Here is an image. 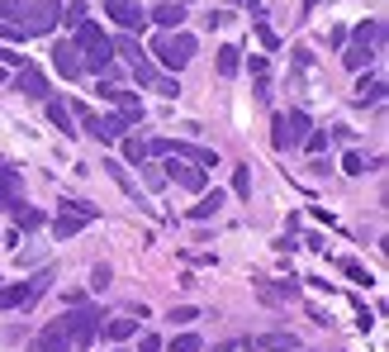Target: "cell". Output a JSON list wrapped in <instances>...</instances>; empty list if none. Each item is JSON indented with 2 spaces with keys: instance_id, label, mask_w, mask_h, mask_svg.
Masks as SVG:
<instances>
[{
  "instance_id": "1",
  "label": "cell",
  "mask_w": 389,
  "mask_h": 352,
  "mask_svg": "<svg viewBox=\"0 0 389 352\" xmlns=\"http://www.w3.org/2000/svg\"><path fill=\"white\" fill-rule=\"evenodd\" d=\"M0 19H10L24 38H43L62 19V0H0Z\"/></svg>"
},
{
  "instance_id": "2",
  "label": "cell",
  "mask_w": 389,
  "mask_h": 352,
  "mask_svg": "<svg viewBox=\"0 0 389 352\" xmlns=\"http://www.w3.org/2000/svg\"><path fill=\"white\" fill-rule=\"evenodd\" d=\"M77 53H81V72H91L95 81H119V62H114V43L109 33H100V24H81L77 29Z\"/></svg>"
},
{
  "instance_id": "3",
  "label": "cell",
  "mask_w": 389,
  "mask_h": 352,
  "mask_svg": "<svg viewBox=\"0 0 389 352\" xmlns=\"http://www.w3.org/2000/svg\"><path fill=\"white\" fill-rule=\"evenodd\" d=\"M57 324H62V334L72 338V348H91L95 338H100V329H105V309L100 304H72L67 314H57Z\"/></svg>"
},
{
  "instance_id": "4",
  "label": "cell",
  "mask_w": 389,
  "mask_h": 352,
  "mask_svg": "<svg viewBox=\"0 0 389 352\" xmlns=\"http://www.w3.org/2000/svg\"><path fill=\"white\" fill-rule=\"evenodd\" d=\"M195 48H200V43H195V33H157L152 38V57L162 67H167V72H181V67L190 62V57H195Z\"/></svg>"
},
{
  "instance_id": "5",
  "label": "cell",
  "mask_w": 389,
  "mask_h": 352,
  "mask_svg": "<svg viewBox=\"0 0 389 352\" xmlns=\"http://www.w3.org/2000/svg\"><path fill=\"white\" fill-rule=\"evenodd\" d=\"M47 286H52V272H38L29 281H15V286H0V309H29V304H38L47 295Z\"/></svg>"
},
{
  "instance_id": "6",
  "label": "cell",
  "mask_w": 389,
  "mask_h": 352,
  "mask_svg": "<svg viewBox=\"0 0 389 352\" xmlns=\"http://www.w3.org/2000/svg\"><path fill=\"white\" fill-rule=\"evenodd\" d=\"M309 128H313V119L304 110H290V114H276V119H271V143L281 148H299L304 143V138H309Z\"/></svg>"
},
{
  "instance_id": "7",
  "label": "cell",
  "mask_w": 389,
  "mask_h": 352,
  "mask_svg": "<svg viewBox=\"0 0 389 352\" xmlns=\"http://www.w3.org/2000/svg\"><path fill=\"white\" fill-rule=\"evenodd\" d=\"M95 214H100V209L86 205V200H62L57 219H52V233H57V238H77L86 224H95Z\"/></svg>"
},
{
  "instance_id": "8",
  "label": "cell",
  "mask_w": 389,
  "mask_h": 352,
  "mask_svg": "<svg viewBox=\"0 0 389 352\" xmlns=\"http://www.w3.org/2000/svg\"><path fill=\"white\" fill-rule=\"evenodd\" d=\"M105 10L114 24H124V33H142L147 29V10H142V0H105Z\"/></svg>"
},
{
  "instance_id": "9",
  "label": "cell",
  "mask_w": 389,
  "mask_h": 352,
  "mask_svg": "<svg viewBox=\"0 0 389 352\" xmlns=\"http://www.w3.org/2000/svg\"><path fill=\"white\" fill-rule=\"evenodd\" d=\"M162 172H167V181H176V186H181V191H190V195H204V186H209L204 167H190V162H181V158H171Z\"/></svg>"
},
{
  "instance_id": "10",
  "label": "cell",
  "mask_w": 389,
  "mask_h": 352,
  "mask_svg": "<svg viewBox=\"0 0 389 352\" xmlns=\"http://www.w3.org/2000/svg\"><path fill=\"white\" fill-rule=\"evenodd\" d=\"M128 72H133V81H138V86H147V91H162V96H181V86H176V77H162L152 57H142V62H133Z\"/></svg>"
},
{
  "instance_id": "11",
  "label": "cell",
  "mask_w": 389,
  "mask_h": 352,
  "mask_svg": "<svg viewBox=\"0 0 389 352\" xmlns=\"http://www.w3.org/2000/svg\"><path fill=\"white\" fill-rule=\"evenodd\" d=\"M86 128H91L95 138H100V143L109 148V143H119V138H124V133H128L133 124H128L124 114L114 110V114H91V119H86Z\"/></svg>"
},
{
  "instance_id": "12",
  "label": "cell",
  "mask_w": 389,
  "mask_h": 352,
  "mask_svg": "<svg viewBox=\"0 0 389 352\" xmlns=\"http://www.w3.org/2000/svg\"><path fill=\"white\" fill-rule=\"evenodd\" d=\"M100 100H109L114 110L124 114L128 124H142V100L133 96V91H119V86H109V81H100Z\"/></svg>"
},
{
  "instance_id": "13",
  "label": "cell",
  "mask_w": 389,
  "mask_h": 352,
  "mask_svg": "<svg viewBox=\"0 0 389 352\" xmlns=\"http://www.w3.org/2000/svg\"><path fill=\"white\" fill-rule=\"evenodd\" d=\"M52 67H57V77H62V81H77L81 77V53H77V43L57 38V43H52Z\"/></svg>"
},
{
  "instance_id": "14",
  "label": "cell",
  "mask_w": 389,
  "mask_h": 352,
  "mask_svg": "<svg viewBox=\"0 0 389 352\" xmlns=\"http://www.w3.org/2000/svg\"><path fill=\"white\" fill-rule=\"evenodd\" d=\"M15 91H19V96H29V100H52V91H47V77H43L33 62H29V67H19Z\"/></svg>"
},
{
  "instance_id": "15",
  "label": "cell",
  "mask_w": 389,
  "mask_h": 352,
  "mask_svg": "<svg viewBox=\"0 0 389 352\" xmlns=\"http://www.w3.org/2000/svg\"><path fill=\"white\" fill-rule=\"evenodd\" d=\"M33 352H77V348H72V338L62 334V324L52 319V324H43V329H38V338H33Z\"/></svg>"
},
{
  "instance_id": "16",
  "label": "cell",
  "mask_w": 389,
  "mask_h": 352,
  "mask_svg": "<svg viewBox=\"0 0 389 352\" xmlns=\"http://www.w3.org/2000/svg\"><path fill=\"white\" fill-rule=\"evenodd\" d=\"M346 38H356L361 48H380V43H385V19H361L356 29H346Z\"/></svg>"
},
{
  "instance_id": "17",
  "label": "cell",
  "mask_w": 389,
  "mask_h": 352,
  "mask_svg": "<svg viewBox=\"0 0 389 352\" xmlns=\"http://www.w3.org/2000/svg\"><path fill=\"white\" fill-rule=\"evenodd\" d=\"M147 19H152V24H162V33H176L181 24H186V5H176V0H162V5H157Z\"/></svg>"
},
{
  "instance_id": "18",
  "label": "cell",
  "mask_w": 389,
  "mask_h": 352,
  "mask_svg": "<svg viewBox=\"0 0 389 352\" xmlns=\"http://www.w3.org/2000/svg\"><path fill=\"white\" fill-rule=\"evenodd\" d=\"M47 105V119H52V128L62 133V138H77V119H72V105L67 100H43Z\"/></svg>"
},
{
  "instance_id": "19",
  "label": "cell",
  "mask_w": 389,
  "mask_h": 352,
  "mask_svg": "<svg viewBox=\"0 0 389 352\" xmlns=\"http://www.w3.org/2000/svg\"><path fill=\"white\" fill-rule=\"evenodd\" d=\"M385 77H380V72H371V77H361V86H356V105H380V100H385Z\"/></svg>"
},
{
  "instance_id": "20",
  "label": "cell",
  "mask_w": 389,
  "mask_h": 352,
  "mask_svg": "<svg viewBox=\"0 0 389 352\" xmlns=\"http://www.w3.org/2000/svg\"><path fill=\"white\" fill-rule=\"evenodd\" d=\"M19 200V172L10 167V162H0V205L10 209Z\"/></svg>"
},
{
  "instance_id": "21",
  "label": "cell",
  "mask_w": 389,
  "mask_h": 352,
  "mask_svg": "<svg viewBox=\"0 0 389 352\" xmlns=\"http://www.w3.org/2000/svg\"><path fill=\"white\" fill-rule=\"evenodd\" d=\"M256 348H266V352H299V338L285 334V329H276V334H261V338H256Z\"/></svg>"
},
{
  "instance_id": "22",
  "label": "cell",
  "mask_w": 389,
  "mask_h": 352,
  "mask_svg": "<svg viewBox=\"0 0 389 352\" xmlns=\"http://www.w3.org/2000/svg\"><path fill=\"white\" fill-rule=\"evenodd\" d=\"M218 209H223V191H204L200 200H195V209H190V219H200L204 224V219H214Z\"/></svg>"
},
{
  "instance_id": "23",
  "label": "cell",
  "mask_w": 389,
  "mask_h": 352,
  "mask_svg": "<svg viewBox=\"0 0 389 352\" xmlns=\"http://www.w3.org/2000/svg\"><path fill=\"white\" fill-rule=\"evenodd\" d=\"M10 214H15V224L24 229V233H33V229H43V214H38L33 205H24V200H15V205H10Z\"/></svg>"
},
{
  "instance_id": "24",
  "label": "cell",
  "mask_w": 389,
  "mask_h": 352,
  "mask_svg": "<svg viewBox=\"0 0 389 352\" xmlns=\"http://www.w3.org/2000/svg\"><path fill=\"white\" fill-rule=\"evenodd\" d=\"M218 77H237V67H242V48H233V43H223L218 48Z\"/></svg>"
},
{
  "instance_id": "25",
  "label": "cell",
  "mask_w": 389,
  "mask_h": 352,
  "mask_svg": "<svg viewBox=\"0 0 389 352\" xmlns=\"http://www.w3.org/2000/svg\"><path fill=\"white\" fill-rule=\"evenodd\" d=\"M371 57H375L371 48H361V43H351V48L342 53V67H346V72H366V67H371Z\"/></svg>"
},
{
  "instance_id": "26",
  "label": "cell",
  "mask_w": 389,
  "mask_h": 352,
  "mask_svg": "<svg viewBox=\"0 0 389 352\" xmlns=\"http://www.w3.org/2000/svg\"><path fill=\"white\" fill-rule=\"evenodd\" d=\"M105 334L114 338V343H128V338L138 334V319H105Z\"/></svg>"
},
{
  "instance_id": "27",
  "label": "cell",
  "mask_w": 389,
  "mask_h": 352,
  "mask_svg": "<svg viewBox=\"0 0 389 352\" xmlns=\"http://www.w3.org/2000/svg\"><path fill=\"white\" fill-rule=\"evenodd\" d=\"M138 172H142V186H147V191H167V172H162V167H157L152 158L142 162Z\"/></svg>"
},
{
  "instance_id": "28",
  "label": "cell",
  "mask_w": 389,
  "mask_h": 352,
  "mask_svg": "<svg viewBox=\"0 0 389 352\" xmlns=\"http://www.w3.org/2000/svg\"><path fill=\"white\" fill-rule=\"evenodd\" d=\"M119 143H124V158L133 162V167H142V162H147V138H128V133H124Z\"/></svg>"
},
{
  "instance_id": "29",
  "label": "cell",
  "mask_w": 389,
  "mask_h": 352,
  "mask_svg": "<svg viewBox=\"0 0 389 352\" xmlns=\"http://www.w3.org/2000/svg\"><path fill=\"white\" fill-rule=\"evenodd\" d=\"M105 176H114V181H119V186H124V191L133 195V200H142L138 186H133V176H124V162H114V158H109V162H105Z\"/></svg>"
},
{
  "instance_id": "30",
  "label": "cell",
  "mask_w": 389,
  "mask_h": 352,
  "mask_svg": "<svg viewBox=\"0 0 389 352\" xmlns=\"http://www.w3.org/2000/svg\"><path fill=\"white\" fill-rule=\"evenodd\" d=\"M304 148H309L313 158H323L327 148H332V138H327V128H309V138H304Z\"/></svg>"
},
{
  "instance_id": "31",
  "label": "cell",
  "mask_w": 389,
  "mask_h": 352,
  "mask_svg": "<svg viewBox=\"0 0 389 352\" xmlns=\"http://www.w3.org/2000/svg\"><path fill=\"white\" fill-rule=\"evenodd\" d=\"M233 195H237V200H247V195H252V167H237V172H233Z\"/></svg>"
},
{
  "instance_id": "32",
  "label": "cell",
  "mask_w": 389,
  "mask_h": 352,
  "mask_svg": "<svg viewBox=\"0 0 389 352\" xmlns=\"http://www.w3.org/2000/svg\"><path fill=\"white\" fill-rule=\"evenodd\" d=\"M167 352H200V334H176L167 343Z\"/></svg>"
},
{
  "instance_id": "33",
  "label": "cell",
  "mask_w": 389,
  "mask_h": 352,
  "mask_svg": "<svg viewBox=\"0 0 389 352\" xmlns=\"http://www.w3.org/2000/svg\"><path fill=\"white\" fill-rule=\"evenodd\" d=\"M62 19L72 24V29H81V24H86V0H72V5H62Z\"/></svg>"
},
{
  "instance_id": "34",
  "label": "cell",
  "mask_w": 389,
  "mask_h": 352,
  "mask_svg": "<svg viewBox=\"0 0 389 352\" xmlns=\"http://www.w3.org/2000/svg\"><path fill=\"white\" fill-rule=\"evenodd\" d=\"M366 167H371V158H366V153H346V158H342V172L346 176H361Z\"/></svg>"
},
{
  "instance_id": "35",
  "label": "cell",
  "mask_w": 389,
  "mask_h": 352,
  "mask_svg": "<svg viewBox=\"0 0 389 352\" xmlns=\"http://www.w3.org/2000/svg\"><path fill=\"white\" fill-rule=\"evenodd\" d=\"M342 272L351 276V281H356V286H371V272H366V267H361V262H351V257H342Z\"/></svg>"
},
{
  "instance_id": "36",
  "label": "cell",
  "mask_w": 389,
  "mask_h": 352,
  "mask_svg": "<svg viewBox=\"0 0 389 352\" xmlns=\"http://www.w3.org/2000/svg\"><path fill=\"white\" fill-rule=\"evenodd\" d=\"M200 319V309H195V304H176L171 309V324H195Z\"/></svg>"
},
{
  "instance_id": "37",
  "label": "cell",
  "mask_w": 389,
  "mask_h": 352,
  "mask_svg": "<svg viewBox=\"0 0 389 352\" xmlns=\"http://www.w3.org/2000/svg\"><path fill=\"white\" fill-rule=\"evenodd\" d=\"M327 43H332V48H346V24H332V29H327Z\"/></svg>"
},
{
  "instance_id": "38",
  "label": "cell",
  "mask_w": 389,
  "mask_h": 352,
  "mask_svg": "<svg viewBox=\"0 0 389 352\" xmlns=\"http://www.w3.org/2000/svg\"><path fill=\"white\" fill-rule=\"evenodd\" d=\"M138 352H162V338H157V334H142L138 338Z\"/></svg>"
},
{
  "instance_id": "39",
  "label": "cell",
  "mask_w": 389,
  "mask_h": 352,
  "mask_svg": "<svg viewBox=\"0 0 389 352\" xmlns=\"http://www.w3.org/2000/svg\"><path fill=\"white\" fill-rule=\"evenodd\" d=\"M0 62H5V67H15V72H19V67H29L24 57H19V53H10V48H0Z\"/></svg>"
},
{
  "instance_id": "40",
  "label": "cell",
  "mask_w": 389,
  "mask_h": 352,
  "mask_svg": "<svg viewBox=\"0 0 389 352\" xmlns=\"http://www.w3.org/2000/svg\"><path fill=\"white\" fill-rule=\"evenodd\" d=\"M256 33H261L266 48H276V33H271V24H266V19H256Z\"/></svg>"
},
{
  "instance_id": "41",
  "label": "cell",
  "mask_w": 389,
  "mask_h": 352,
  "mask_svg": "<svg viewBox=\"0 0 389 352\" xmlns=\"http://www.w3.org/2000/svg\"><path fill=\"white\" fill-rule=\"evenodd\" d=\"M209 24H214V29H223V24H233V15H228V10H209Z\"/></svg>"
},
{
  "instance_id": "42",
  "label": "cell",
  "mask_w": 389,
  "mask_h": 352,
  "mask_svg": "<svg viewBox=\"0 0 389 352\" xmlns=\"http://www.w3.org/2000/svg\"><path fill=\"white\" fill-rule=\"evenodd\" d=\"M214 352H233V343H223V348H214Z\"/></svg>"
},
{
  "instance_id": "43",
  "label": "cell",
  "mask_w": 389,
  "mask_h": 352,
  "mask_svg": "<svg viewBox=\"0 0 389 352\" xmlns=\"http://www.w3.org/2000/svg\"><path fill=\"white\" fill-rule=\"evenodd\" d=\"M119 352H124V348H119Z\"/></svg>"
}]
</instances>
